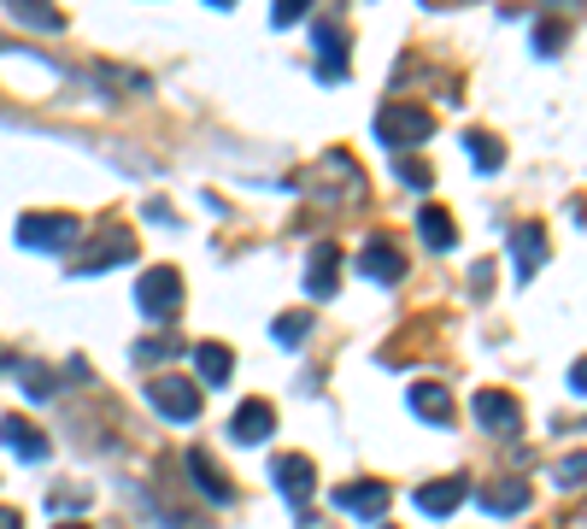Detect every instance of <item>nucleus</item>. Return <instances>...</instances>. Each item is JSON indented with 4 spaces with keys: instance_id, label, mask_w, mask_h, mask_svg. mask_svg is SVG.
<instances>
[{
    "instance_id": "obj_9",
    "label": "nucleus",
    "mask_w": 587,
    "mask_h": 529,
    "mask_svg": "<svg viewBox=\"0 0 587 529\" xmlns=\"http://www.w3.org/2000/svg\"><path fill=\"white\" fill-rule=\"evenodd\" d=\"M318 77L323 82H341L347 77V30H341L335 19H318Z\"/></svg>"
},
{
    "instance_id": "obj_3",
    "label": "nucleus",
    "mask_w": 587,
    "mask_h": 529,
    "mask_svg": "<svg viewBox=\"0 0 587 529\" xmlns=\"http://www.w3.org/2000/svg\"><path fill=\"white\" fill-rule=\"evenodd\" d=\"M270 476H276V488H283V500L294 511H306L312 506V488H318V465L306 453H283V459H270Z\"/></svg>"
},
{
    "instance_id": "obj_18",
    "label": "nucleus",
    "mask_w": 587,
    "mask_h": 529,
    "mask_svg": "<svg viewBox=\"0 0 587 529\" xmlns=\"http://www.w3.org/2000/svg\"><path fill=\"white\" fill-rule=\"evenodd\" d=\"M511 247H517V277H534V265L546 260V230L541 224H517V235H511Z\"/></svg>"
},
{
    "instance_id": "obj_24",
    "label": "nucleus",
    "mask_w": 587,
    "mask_h": 529,
    "mask_svg": "<svg viewBox=\"0 0 587 529\" xmlns=\"http://www.w3.org/2000/svg\"><path fill=\"white\" fill-rule=\"evenodd\" d=\"M24 388H30V400H47V395H54V371H42V365H24Z\"/></svg>"
},
{
    "instance_id": "obj_31",
    "label": "nucleus",
    "mask_w": 587,
    "mask_h": 529,
    "mask_svg": "<svg viewBox=\"0 0 587 529\" xmlns=\"http://www.w3.org/2000/svg\"><path fill=\"white\" fill-rule=\"evenodd\" d=\"M0 529H24V518H19V511H7V506H0Z\"/></svg>"
},
{
    "instance_id": "obj_22",
    "label": "nucleus",
    "mask_w": 587,
    "mask_h": 529,
    "mask_svg": "<svg viewBox=\"0 0 587 529\" xmlns=\"http://www.w3.org/2000/svg\"><path fill=\"white\" fill-rule=\"evenodd\" d=\"M270 330H276V341H283V348H300V341H306V330H312V323H306V312H283V318L270 323Z\"/></svg>"
},
{
    "instance_id": "obj_13",
    "label": "nucleus",
    "mask_w": 587,
    "mask_h": 529,
    "mask_svg": "<svg viewBox=\"0 0 587 529\" xmlns=\"http://www.w3.org/2000/svg\"><path fill=\"white\" fill-rule=\"evenodd\" d=\"M464 494H470V476H441V483L418 488V506L429 511V518H453V511L464 506Z\"/></svg>"
},
{
    "instance_id": "obj_33",
    "label": "nucleus",
    "mask_w": 587,
    "mask_h": 529,
    "mask_svg": "<svg viewBox=\"0 0 587 529\" xmlns=\"http://www.w3.org/2000/svg\"><path fill=\"white\" fill-rule=\"evenodd\" d=\"M7 365H12V360H7V353H0V371H7Z\"/></svg>"
},
{
    "instance_id": "obj_15",
    "label": "nucleus",
    "mask_w": 587,
    "mask_h": 529,
    "mask_svg": "<svg viewBox=\"0 0 587 529\" xmlns=\"http://www.w3.org/2000/svg\"><path fill=\"white\" fill-rule=\"evenodd\" d=\"M411 412H418V418H429V423H441V430H446V423H453V395H446V388L441 383H411Z\"/></svg>"
},
{
    "instance_id": "obj_17",
    "label": "nucleus",
    "mask_w": 587,
    "mask_h": 529,
    "mask_svg": "<svg viewBox=\"0 0 587 529\" xmlns=\"http://www.w3.org/2000/svg\"><path fill=\"white\" fill-rule=\"evenodd\" d=\"M0 441H7L19 459H47V436L30 418H7V423H0Z\"/></svg>"
},
{
    "instance_id": "obj_14",
    "label": "nucleus",
    "mask_w": 587,
    "mask_h": 529,
    "mask_svg": "<svg viewBox=\"0 0 587 529\" xmlns=\"http://www.w3.org/2000/svg\"><path fill=\"white\" fill-rule=\"evenodd\" d=\"M358 271H365V277H376V283H400V277H406V260H400V247H394V242H383V235H376V242L358 253Z\"/></svg>"
},
{
    "instance_id": "obj_10",
    "label": "nucleus",
    "mask_w": 587,
    "mask_h": 529,
    "mask_svg": "<svg viewBox=\"0 0 587 529\" xmlns=\"http://www.w3.org/2000/svg\"><path fill=\"white\" fill-rule=\"evenodd\" d=\"M135 253H142V242H135L130 230H112L95 253H77V277H95V271H107V265H130Z\"/></svg>"
},
{
    "instance_id": "obj_12",
    "label": "nucleus",
    "mask_w": 587,
    "mask_h": 529,
    "mask_svg": "<svg viewBox=\"0 0 587 529\" xmlns=\"http://www.w3.org/2000/svg\"><path fill=\"white\" fill-rule=\"evenodd\" d=\"M230 436L241 441V448H253V441H270L276 436V406L270 400H247L241 412L230 418Z\"/></svg>"
},
{
    "instance_id": "obj_2",
    "label": "nucleus",
    "mask_w": 587,
    "mask_h": 529,
    "mask_svg": "<svg viewBox=\"0 0 587 529\" xmlns=\"http://www.w3.org/2000/svg\"><path fill=\"white\" fill-rule=\"evenodd\" d=\"M135 306H142L147 318H177V306H182V271H170V265H153L142 288H135Z\"/></svg>"
},
{
    "instance_id": "obj_6",
    "label": "nucleus",
    "mask_w": 587,
    "mask_h": 529,
    "mask_svg": "<svg viewBox=\"0 0 587 529\" xmlns=\"http://www.w3.org/2000/svg\"><path fill=\"white\" fill-rule=\"evenodd\" d=\"M335 506L347 511V518H358V524H376V518L388 511V483H376V476H358V483L335 488Z\"/></svg>"
},
{
    "instance_id": "obj_30",
    "label": "nucleus",
    "mask_w": 587,
    "mask_h": 529,
    "mask_svg": "<svg viewBox=\"0 0 587 529\" xmlns=\"http://www.w3.org/2000/svg\"><path fill=\"white\" fill-rule=\"evenodd\" d=\"M569 388H582V395H587V360H582L576 371H569Z\"/></svg>"
},
{
    "instance_id": "obj_27",
    "label": "nucleus",
    "mask_w": 587,
    "mask_h": 529,
    "mask_svg": "<svg viewBox=\"0 0 587 529\" xmlns=\"http://www.w3.org/2000/svg\"><path fill=\"white\" fill-rule=\"evenodd\" d=\"M534 47H541V54H552V47H564V24H541V30H534Z\"/></svg>"
},
{
    "instance_id": "obj_25",
    "label": "nucleus",
    "mask_w": 587,
    "mask_h": 529,
    "mask_svg": "<svg viewBox=\"0 0 587 529\" xmlns=\"http://www.w3.org/2000/svg\"><path fill=\"white\" fill-rule=\"evenodd\" d=\"M558 483H564V488H582V483H587V453H569V459H564V465H558Z\"/></svg>"
},
{
    "instance_id": "obj_5",
    "label": "nucleus",
    "mask_w": 587,
    "mask_h": 529,
    "mask_svg": "<svg viewBox=\"0 0 587 529\" xmlns=\"http://www.w3.org/2000/svg\"><path fill=\"white\" fill-rule=\"evenodd\" d=\"M147 400L159 406L165 418H177V423H195V418H200V383H188V377L147 383Z\"/></svg>"
},
{
    "instance_id": "obj_23",
    "label": "nucleus",
    "mask_w": 587,
    "mask_h": 529,
    "mask_svg": "<svg viewBox=\"0 0 587 529\" xmlns=\"http://www.w3.org/2000/svg\"><path fill=\"white\" fill-rule=\"evenodd\" d=\"M19 12V24H36V30H65V12L54 7H12Z\"/></svg>"
},
{
    "instance_id": "obj_32",
    "label": "nucleus",
    "mask_w": 587,
    "mask_h": 529,
    "mask_svg": "<svg viewBox=\"0 0 587 529\" xmlns=\"http://www.w3.org/2000/svg\"><path fill=\"white\" fill-rule=\"evenodd\" d=\"M59 529H89V524H59Z\"/></svg>"
},
{
    "instance_id": "obj_16",
    "label": "nucleus",
    "mask_w": 587,
    "mask_h": 529,
    "mask_svg": "<svg viewBox=\"0 0 587 529\" xmlns=\"http://www.w3.org/2000/svg\"><path fill=\"white\" fill-rule=\"evenodd\" d=\"M335 277H341V247L335 242H318L312 247V277H306V288H312L318 300L335 295Z\"/></svg>"
},
{
    "instance_id": "obj_11",
    "label": "nucleus",
    "mask_w": 587,
    "mask_h": 529,
    "mask_svg": "<svg viewBox=\"0 0 587 529\" xmlns=\"http://www.w3.org/2000/svg\"><path fill=\"white\" fill-rule=\"evenodd\" d=\"M188 471H195V488L206 494V500H218V506H230L235 500V483L223 476V465L206 448H188Z\"/></svg>"
},
{
    "instance_id": "obj_8",
    "label": "nucleus",
    "mask_w": 587,
    "mask_h": 529,
    "mask_svg": "<svg viewBox=\"0 0 587 529\" xmlns=\"http://www.w3.org/2000/svg\"><path fill=\"white\" fill-rule=\"evenodd\" d=\"M529 500H534V483H529V476H499V483L481 488V511H488V518H517Z\"/></svg>"
},
{
    "instance_id": "obj_19",
    "label": "nucleus",
    "mask_w": 587,
    "mask_h": 529,
    "mask_svg": "<svg viewBox=\"0 0 587 529\" xmlns=\"http://www.w3.org/2000/svg\"><path fill=\"white\" fill-rule=\"evenodd\" d=\"M195 365H200V377L218 388V383H230V371H235V353L223 348V341H200V348H195Z\"/></svg>"
},
{
    "instance_id": "obj_7",
    "label": "nucleus",
    "mask_w": 587,
    "mask_h": 529,
    "mask_svg": "<svg viewBox=\"0 0 587 529\" xmlns=\"http://www.w3.org/2000/svg\"><path fill=\"white\" fill-rule=\"evenodd\" d=\"M476 418H481V430H488V436H517V430H523V406H517L506 388H481V395H476Z\"/></svg>"
},
{
    "instance_id": "obj_21",
    "label": "nucleus",
    "mask_w": 587,
    "mask_h": 529,
    "mask_svg": "<svg viewBox=\"0 0 587 529\" xmlns=\"http://www.w3.org/2000/svg\"><path fill=\"white\" fill-rule=\"evenodd\" d=\"M464 147H470V159H476L481 170H499V159H506V153H499V142H494V135H481V130L464 135Z\"/></svg>"
},
{
    "instance_id": "obj_28",
    "label": "nucleus",
    "mask_w": 587,
    "mask_h": 529,
    "mask_svg": "<svg viewBox=\"0 0 587 529\" xmlns=\"http://www.w3.org/2000/svg\"><path fill=\"white\" fill-rule=\"evenodd\" d=\"M135 353H142V360H159V353H165V360H170V353H182V341H142V348H135Z\"/></svg>"
},
{
    "instance_id": "obj_1",
    "label": "nucleus",
    "mask_w": 587,
    "mask_h": 529,
    "mask_svg": "<svg viewBox=\"0 0 587 529\" xmlns=\"http://www.w3.org/2000/svg\"><path fill=\"white\" fill-rule=\"evenodd\" d=\"M376 135H383L388 147H418L435 135V112L429 107H411V100H394V107L376 112Z\"/></svg>"
},
{
    "instance_id": "obj_26",
    "label": "nucleus",
    "mask_w": 587,
    "mask_h": 529,
    "mask_svg": "<svg viewBox=\"0 0 587 529\" xmlns=\"http://www.w3.org/2000/svg\"><path fill=\"white\" fill-rule=\"evenodd\" d=\"M400 177L411 183V189H429V183H435V177H429V165H423V159H400Z\"/></svg>"
},
{
    "instance_id": "obj_20",
    "label": "nucleus",
    "mask_w": 587,
    "mask_h": 529,
    "mask_svg": "<svg viewBox=\"0 0 587 529\" xmlns=\"http://www.w3.org/2000/svg\"><path fill=\"white\" fill-rule=\"evenodd\" d=\"M418 230H423V242L435 247V253L458 247V224H453V218H446L441 207H423V212H418Z\"/></svg>"
},
{
    "instance_id": "obj_4",
    "label": "nucleus",
    "mask_w": 587,
    "mask_h": 529,
    "mask_svg": "<svg viewBox=\"0 0 587 529\" xmlns=\"http://www.w3.org/2000/svg\"><path fill=\"white\" fill-rule=\"evenodd\" d=\"M19 242L54 253V247H65V242H77V218H71V212H24V218H19Z\"/></svg>"
},
{
    "instance_id": "obj_29",
    "label": "nucleus",
    "mask_w": 587,
    "mask_h": 529,
    "mask_svg": "<svg viewBox=\"0 0 587 529\" xmlns=\"http://www.w3.org/2000/svg\"><path fill=\"white\" fill-rule=\"evenodd\" d=\"M300 19V0H276V24H294Z\"/></svg>"
}]
</instances>
